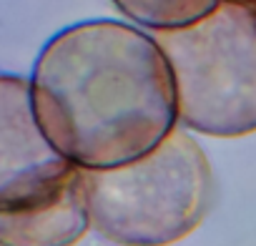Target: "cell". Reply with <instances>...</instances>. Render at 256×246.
<instances>
[{"label":"cell","instance_id":"6da1fadb","mask_svg":"<svg viewBox=\"0 0 256 246\" xmlns=\"http://www.w3.org/2000/svg\"><path fill=\"white\" fill-rule=\"evenodd\" d=\"M28 83L40 131L83 171L136 161L178 126L166 56L131 23L103 18L58 30Z\"/></svg>","mask_w":256,"mask_h":246},{"label":"cell","instance_id":"7a4b0ae2","mask_svg":"<svg viewBox=\"0 0 256 246\" xmlns=\"http://www.w3.org/2000/svg\"><path fill=\"white\" fill-rule=\"evenodd\" d=\"M83 176L90 228L118 246H171L214 204L211 164L181 126L141 158Z\"/></svg>","mask_w":256,"mask_h":246},{"label":"cell","instance_id":"3957f363","mask_svg":"<svg viewBox=\"0 0 256 246\" xmlns=\"http://www.w3.org/2000/svg\"><path fill=\"white\" fill-rule=\"evenodd\" d=\"M88 231L83 168L40 131L28 78L0 73V246H73Z\"/></svg>","mask_w":256,"mask_h":246},{"label":"cell","instance_id":"277c9868","mask_svg":"<svg viewBox=\"0 0 256 246\" xmlns=\"http://www.w3.org/2000/svg\"><path fill=\"white\" fill-rule=\"evenodd\" d=\"M176 88L178 126L236 138L256 131V13L224 0L184 28L151 33Z\"/></svg>","mask_w":256,"mask_h":246},{"label":"cell","instance_id":"5b68a950","mask_svg":"<svg viewBox=\"0 0 256 246\" xmlns=\"http://www.w3.org/2000/svg\"><path fill=\"white\" fill-rule=\"evenodd\" d=\"M110 3L138 28L156 33L196 23L224 0H110Z\"/></svg>","mask_w":256,"mask_h":246},{"label":"cell","instance_id":"8992f818","mask_svg":"<svg viewBox=\"0 0 256 246\" xmlns=\"http://www.w3.org/2000/svg\"><path fill=\"white\" fill-rule=\"evenodd\" d=\"M241 3H246V6H248V8L256 13V0H241Z\"/></svg>","mask_w":256,"mask_h":246}]
</instances>
